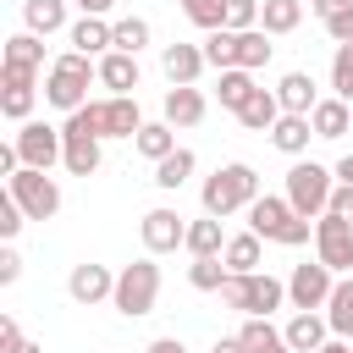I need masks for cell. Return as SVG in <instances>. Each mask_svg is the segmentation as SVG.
I'll list each match as a JSON object with an SVG mask.
<instances>
[{"label":"cell","mask_w":353,"mask_h":353,"mask_svg":"<svg viewBox=\"0 0 353 353\" xmlns=\"http://www.w3.org/2000/svg\"><path fill=\"white\" fill-rule=\"evenodd\" d=\"M221 298H226V309H237V314H265V320H270V309H281V303H287V281H281V276H270V270L226 276Z\"/></svg>","instance_id":"6"},{"label":"cell","mask_w":353,"mask_h":353,"mask_svg":"<svg viewBox=\"0 0 353 353\" xmlns=\"http://www.w3.org/2000/svg\"><path fill=\"white\" fill-rule=\"evenodd\" d=\"M88 83H99V61L94 55H77V50H66V55H55L50 61V72H44V99L55 105V110H83L88 105Z\"/></svg>","instance_id":"2"},{"label":"cell","mask_w":353,"mask_h":353,"mask_svg":"<svg viewBox=\"0 0 353 353\" xmlns=\"http://www.w3.org/2000/svg\"><path fill=\"white\" fill-rule=\"evenodd\" d=\"M154 298H160V265H154V254H143V259H132V265L116 270V292H110L116 314L138 320V314L154 309Z\"/></svg>","instance_id":"5"},{"label":"cell","mask_w":353,"mask_h":353,"mask_svg":"<svg viewBox=\"0 0 353 353\" xmlns=\"http://www.w3.org/2000/svg\"><path fill=\"white\" fill-rule=\"evenodd\" d=\"M320 353H353V347H347V342H342V336H331V342H325V347H320Z\"/></svg>","instance_id":"52"},{"label":"cell","mask_w":353,"mask_h":353,"mask_svg":"<svg viewBox=\"0 0 353 353\" xmlns=\"http://www.w3.org/2000/svg\"><path fill=\"white\" fill-rule=\"evenodd\" d=\"M237 336H243V347H248V353H292V347H287V331H276L265 314H243Z\"/></svg>","instance_id":"21"},{"label":"cell","mask_w":353,"mask_h":353,"mask_svg":"<svg viewBox=\"0 0 353 353\" xmlns=\"http://www.w3.org/2000/svg\"><path fill=\"white\" fill-rule=\"evenodd\" d=\"M259 243H265V237H254V232H237V237H226V254H221V259H226V270H232V276H254V270L265 265Z\"/></svg>","instance_id":"29"},{"label":"cell","mask_w":353,"mask_h":353,"mask_svg":"<svg viewBox=\"0 0 353 353\" xmlns=\"http://www.w3.org/2000/svg\"><path fill=\"white\" fill-rule=\"evenodd\" d=\"M226 28H232V33L259 28V0H226Z\"/></svg>","instance_id":"41"},{"label":"cell","mask_w":353,"mask_h":353,"mask_svg":"<svg viewBox=\"0 0 353 353\" xmlns=\"http://www.w3.org/2000/svg\"><path fill=\"white\" fill-rule=\"evenodd\" d=\"M314 259L331 265L336 276H347V270H353V221L320 215V221H314Z\"/></svg>","instance_id":"11"},{"label":"cell","mask_w":353,"mask_h":353,"mask_svg":"<svg viewBox=\"0 0 353 353\" xmlns=\"http://www.w3.org/2000/svg\"><path fill=\"white\" fill-rule=\"evenodd\" d=\"M132 149H138L143 160H154V165H160V160H165V154H176L182 143H176V127H171V121H143V132L132 138Z\"/></svg>","instance_id":"28"},{"label":"cell","mask_w":353,"mask_h":353,"mask_svg":"<svg viewBox=\"0 0 353 353\" xmlns=\"http://www.w3.org/2000/svg\"><path fill=\"white\" fill-rule=\"evenodd\" d=\"M309 138H314V121H309V116H287V110H281V121L270 127V143H276L281 154H292V160L309 154Z\"/></svg>","instance_id":"24"},{"label":"cell","mask_w":353,"mask_h":353,"mask_svg":"<svg viewBox=\"0 0 353 353\" xmlns=\"http://www.w3.org/2000/svg\"><path fill=\"white\" fill-rule=\"evenodd\" d=\"M325 39L331 44H353V6L336 11V17H325Z\"/></svg>","instance_id":"43"},{"label":"cell","mask_w":353,"mask_h":353,"mask_svg":"<svg viewBox=\"0 0 353 353\" xmlns=\"http://www.w3.org/2000/svg\"><path fill=\"white\" fill-rule=\"evenodd\" d=\"M331 171H336V182H353V154H342V160H336Z\"/></svg>","instance_id":"51"},{"label":"cell","mask_w":353,"mask_h":353,"mask_svg":"<svg viewBox=\"0 0 353 353\" xmlns=\"http://www.w3.org/2000/svg\"><path fill=\"white\" fill-rule=\"evenodd\" d=\"M276 99H281V110H287V116H314L320 88H314V77H309V72H287V77L276 83Z\"/></svg>","instance_id":"18"},{"label":"cell","mask_w":353,"mask_h":353,"mask_svg":"<svg viewBox=\"0 0 353 353\" xmlns=\"http://www.w3.org/2000/svg\"><path fill=\"white\" fill-rule=\"evenodd\" d=\"M99 121H105V138H138V132H143L138 94H110V99H99Z\"/></svg>","instance_id":"15"},{"label":"cell","mask_w":353,"mask_h":353,"mask_svg":"<svg viewBox=\"0 0 353 353\" xmlns=\"http://www.w3.org/2000/svg\"><path fill=\"white\" fill-rule=\"evenodd\" d=\"M22 347H28V336H22V325L6 314V320H0V353H22Z\"/></svg>","instance_id":"44"},{"label":"cell","mask_w":353,"mask_h":353,"mask_svg":"<svg viewBox=\"0 0 353 353\" xmlns=\"http://www.w3.org/2000/svg\"><path fill=\"white\" fill-rule=\"evenodd\" d=\"M22 28L39 33V39L61 33L66 28V0H22Z\"/></svg>","instance_id":"25"},{"label":"cell","mask_w":353,"mask_h":353,"mask_svg":"<svg viewBox=\"0 0 353 353\" xmlns=\"http://www.w3.org/2000/svg\"><path fill=\"white\" fill-rule=\"evenodd\" d=\"M193 165H199V154L193 149H176V154H165L160 165H154V188H165V193H176L188 176H193Z\"/></svg>","instance_id":"35"},{"label":"cell","mask_w":353,"mask_h":353,"mask_svg":"<svg viewBox=\"0 0 353 353\" xmlns=\"http://www.w3.org/2000/svg\"><path fill=\"white\" fill-rule=\"evenodd\" d=\"M325 215H342V221H353V182H336V193H331V210Z\"/></svg>","instance_id":"46"},{"label":"cell","mask_w":353,"mask_h":353,"mask_svg":"<svg viewBox=\"0 0 353 353\" xmlns=\"http://www.w3.org/2000/svg\"><path fill=\"white\" fill-rule=\"evenodd\" d=\"M237 121H243L248 132H270V127L281 121V99H276V88H254V99L237 110Z\"/></svg>","instance_id":"27"},{"label":"cell","mask_w":353,"mask_h":353,"mask_svg":"<svg viewBox=\"0 0 353 353\" xmlns=\"http://www.w3.org/2000/svg\"><path fill=\"white\" fill-rule=\"evenodd\" d=\"M160 66H165L171 88H193V83H199V72H204L210 61H204V44H182V39H176V44H165V50H160Z\"/></svg>","instance_id":"14"},{"label":"cell","mask_w":353,"mask_h":353,"mask_svg":"<svg viewBox=\"0 0 353 353\" xmlns=\"http://www.w3.org/2000/svg\"><path fill=\"white\" fill-rule=\"evenodd\" d=\"M204 61H210L215 72H232V66H237V33H232V28L204 33Z\"/></svg>","instance_id":"36"},{"label":"cell","mask_w":353,"mask_h":353,"mask_svg":"<svg viewBox=\"0 0 353 353\" xmlns=\"http://www.w3.org/2000/svg\"><path fill=\"white\" fill-rule=\"evenodd\" d=\"M22 353H44V347H39V342H28V347H22Z\"/></svg>","instance_id":"53"},{"label":"cell","mask_w":353,"mask_h":353,"mask_svg":"<svg viewBox=\"0 0 353 353\" xmlns=\"http://www.w3.org/2000/svg\"><path fill=\"white\" fill-rule=\"evenodd\" d=\"M331 292H336V270H331V265H320V259H314V265H309V259L292 265V276H287V303H292V309H325Z\"/></svg>","instance_id":"9"},{"label":"cell","mask_w":353,"mask_h":353,"mask_svg":"<svg viewBox=\"0 0 353 353\" xmlns=\"http://www.w3.org/2000/svg\"><path fill=\"white\" fill-rule=\"evenodd\" d=\"M325 325H331V336L353 342V276H336V292L325 303Z\"/></svg>","instance_id":"30"},{"label":"cell","mask_w":353,"mask_h":353,"mask_svg":"<svg viewBox=\"0 0 353 353\" xmlns=\"http://www.w3.org/2000/svg\"><path fill=\"white\" fill-rule=\"evenodd\" d=\"M66 39H72L77 55H110V50H116V22H105V17H77V22L66 28Z\"/></svg>","instance_id":"16"},{"label":"cell","mask_w":353,"mask_h":353,"mask_svg":"<svg viewBox=\"0 0 353 353\" xmlns=\"http://www.w3.org/2000/svg\"><path fill=\"white\" fill-rule=\"evenodd\" d=\"M110 6H116V0H77V11H83V17H105Z\"/></svg>","instance_id":"49"},{"label":"cell","mask_w":353,"mask_h":353,"mask_svg":"<svg viewBox=\"0 0 353 353\" xmlns=\"http://www.w3.org/2000/svg\"><path fill=\"white\" fill-rule=\"evenodd\" d=\"M138 237H143L149 254H176V248H188V221H182L171 204H154V210H143Z\"/></svg>","instance_id":"12"},{"label":"cell","mask_w":353,"mask_h":353,"mask_svg":"<svg viewBox=\"0 0 353 353\" xmlns=\"http://www.w3.org/2000/svg\"><path fill=\"white\" fill-rule=\"evenodd\" d=\"M182 17L204 33H215V28H226V0H182Z\"/></svg>","instance_id":"38"},{"label":"cell","mask_w":353,"mask_h":353,"mask_svg":"<svg viewBox=\"0 0 353 353\" xmlns=\"http://www.w3.org/2000/svg\"><path fill=\"white\" fill-rule=\"evenodd\" d=\"M281 331H287V347H292V353H320V347L331 342V325H325V314H314V309H298Z\"/></svg>","instance_id":"17"},{"label":"cell","mask_w":353,"mask_h":353,"mask_svg":"<svg viewBox=\"0 0 353 353\" xmlns=\"http://www.w3.org/2000/svg\"><path fill=\"white\" fill-rule=\"evenodd\" d=\"M33 99H39V72L28 66H6L0 61V116L6 121H33Z\"/></svg>","instance_id":"10"},{"label":"cell","mask_w":353,"mask_h":353,"mask_svg":"<svg viewBox=\"0 0 353 353\" xmlns=\"http://www.w3.org/2000/svg\"><path fill=\"white\" fill-rule=\"evenodd\" d=\"M11 149H17V160H22V165L50 171V165L66 154V138H61V127H50V121H22V127H17V138H11Z\"/></svg>","instance_id":"8"},{"label":"cell","mask_w":353,"mask_h":353,"mask_svg":"<svg viewBox=\"0 0 353 353\" xmlns=\"http://www.w3.org/2000/svg\"><path fill=\"white\" fill-rule=\"evenodd\" d=\"M61 138H66L61 165H66L72 176H94V171H99V138H94V132H72V127H61Z\"/></svg>","instance_id":"20"},{"label":"cell","mask_w":353,"mask_h":353,"mask_svg":"<svg viewBox=\"0 0 353 353\" xmlns=\"http://www.w3.org/2000/svg\"><path fill=\"white\" fill-rule=\"evenodd\" d=\"M143 353H188V347H182V336H154Z\"/></svg>","instance_id":"48"},{"label":"cell","mask_w":353,"mask_h":353,"mask_svg":"<svg viewBox=\"0 0 353 353\" xmlns=\"http://www.w3.org/2000/svg\"><path fill=\"white\" fill-rule=\"evenodd\" d=\"M298 22H303V0H259V28H265L270 39L292 33Z\"/></svg>","instance_id":"32"},{"label":"cell","mask_w":353,"mask_h":353,"mask_svg":"<svg viewBox=\"0 0 353 353\" xmlns=\"http://www.w3.org/2000/svg\"><path fill=\"white\" fill-rule=\"evenodd\" d=\"M0 61H6V66H28V72H39V66H44V39L22 28V33H11V39H6Z\"/></svg>","instance_id":"33"},{"label":"cell","mask_w":353,"mask_h":353,"mask_svg":"<svg viewBox=\"0 0 353 353\" xmlns=\"http://www.w3.org/2000/svg\"><path fill=\"white\" fill-rule=\"evenodd\" d=\"M309 121H314V138H325V143H331V138L353 132V105L331 94V99H320V105H314V116H309Z\"/></svg>","instance_id":"23"},{"label":"cell","mask_w":353,"mask_h":353,"mask_svg":"<svg viewBox=\"0 0 353 353\" xmlns=\"http://www.w3.org/2000/svg\"><path fill=\"white\" fill-rule=\"evenodd\" d=\"M259 199V171L248 165V160H232V165H215V176H204V188H199V204H204V215H237V210H248Z\"/></svg>","instance_id":"1"},{"label":"cell","mask_w":353,"mask_h":353,"mask_svg":"<svg viewBox=\"0 0 353 353\" xmlns=\"http://www.w3.org/2000/svg\"><path fill=\"white\" fill-rule=\"evenodd\" d=\"M347 6H353V0H309V11H314L320 22H325V17H336V11H347Z\"/></svg>","instance_id":"47"},{"label":"cell","mask_w":353,"mask_h":353,"mask_svg":"<svg viewBox=\"0 0 353 353\" xmlns=\"http://www.w3.org/2000/svg\"><path fill=\"white\" fill-rule=\"evenodd\" d=\"M226 276H232V270H226V259H221V254H215V259H193V265H188V287H193V292H221V287H226Z\"/></svg>","instance_id":"37"},{"label":"cell","mask_w":353,"mask_h":353,"mask_svg":"<svg viewBox=\"0 0 353 353\" xmlns=\"http://www.w3.org/2000/svg\"><path fill=\"white\" fill-rule=\"evenodd\" d=\"M331 94L353 105V44H336V55H331Z\"/></svg>","instance_id":"39"},{"label":"cell","mask_w":353,"mask_h":353,"mask_svg":"<svg viewBox=\"0 0 353 353\" xmlns=\"http://www.w3.org/2000/svg\"><path fill=\"white\" fill-rule=\"evenodd\" d=\"M210 353H248V347H243V336H215Z\"/></svg>","instance_id":"50"},{"label":"cell","mask_w":353,"mask_h":353,"mask_svg":"<svg viewBox=\"0 0 353 353\" xmlns=\"http://www.w3.org/2000/svg\"><path fill=\"white\" fill-rule=\"evenodd\" d=\"M6 193L22 204L28 221H55V210H61V182L50 171H33V165H22L17 176H6Z\"/></svg>","instance_id":"7"},{"label":"cell","mask_w":353,"mask_h":353,"mask_svg":"<svg viewBox=\"0 0 353 353\" xmlns=\"http://www.w3.org/2000/svg\"><path fill=\"white\" fill-rule=\"evenodd\" d=\"M99 83H105L110 94H132V88H138V55H127V50L99 55Z\"/></svg>","instance_id":"22"},{"label":"cell","mask_w":353,"mask_h":353,"mask_svg":"<svg viewBox=\"0 0 353 353\" xmlns=\"http://www.w3.org/2000/svg\"><path fill=\"white\" fill-rule=\"evenodd\" d=\"M66 292H72V303H105L110 292H116V276L105 270V265H94V259H83V265H72V276H66Z\"/></svg>","instance_id":"13"},{"label":"cell","mask_w":353,"mask_h":353,"mask_svg":"<svg viewBox=\"0 0 353 353\" xmlns=\"http://www.w3.org/2000/svg\"><path fill=\"white\" fill-rule=\"evenodd\" d=\"M254 88H259V83H254V72H243V66H232V72L215 77V99H221V110H232V116L254 99Z\"/></svg>","instance_id":"26"},{"label":"cell","mask_w":353,"mask_h":353,"mask_svg":"<svg viewBox=\"0 0 353 353\" xmlns=\"http://www.w3.org/2000/svg\"><path fill=\"white\" fill-rule=\"evenodd\" d=\"M188 254H193V259H215V254H226V232H221L215 215L188 221Z\"/></svg>","instance_id":"31"},{"label":"cell","mask_w":353,"mask_h":353,"mask_svg":"<svg viewBox=\"0 0 353 353\" xmlns=\"http://www.w3.org/2000/svg\"><path fill=\"white\" fill-rule=\"evenodd\" d=\"M248 232H254V237H265V243H281V248H303V243L314 237V221H303L287 199L259 193V199L248 204Z\"/></svg>","instance_id":"3"},{"label":"cell","mask_w":353,"mask_h":353,"mask_svg":"<svg viewBox=\"0 0 353 353\" xmlns=\"http://www.w3.org/2000/svg\"><path fill=\"white\" fill-rule=\"evenodd\" d=\"M331 193H336V171L331 165H314V160H292V171H287V204L303 215V221H320L325 210H331Z\"/></svg>","instance_id":"4"},{"label":"cell","mask_w":353,"mask_h":353,"mask_svg":"<svg viewBox=\"0 0 353 353\" xmlns=\"http://www.w3.org/2000/svg\"><path fill=\"white\" fill-rule=\"evenodd\" d=\"M204 94L199 88H165V105H160V121H171V127H199L204 121Z\"/></svg>","instance_id":"19"},{"label":"cell","mask_w":353,"mask_h":353,"mask_svg":"<svg viewBox=\"0 0 353 353\" xmlns=\"http://www.w3.org/2000/svg\"><path fill=\"white\" fill-rule=\"evenodd\" d=\"M270 55H276V44H270V33H265V28H248V33H237V66H243V72H259V66H270Z\"/></svg>","instance_id":"34"},{"label":"cell","mask_w":353,"mask_h":353,"mask_svg":"<svg viewBox=\"0 0 353 353\" xmlns=\"http://www.w3.org/2000/svg\"><path fill=\"white\" fill-rule=\"evenodd\" d=\"M143 44H149V22H143V17H116V50L138 55Z\"/></svg>","instance_id":"40"},{"label":"cell","mask_w":353,"mask_h":353,"mask_svg":"<svg viewBox=\"0 0 353 353\" xmlns=\"http://www.w3.org/2000/svg\"><path fill=\"white\" fill-rule=\"evenodd\" d=\"M17 276H22V254H17L11 243H6V248H0V287H11Z\"/></svg>","instance_id":"45"},{"label":"cell","mask_w":353,"mask_h":353,"mask_svg":"<svg viewBox=\"0 0 353 353\" xmlns=\"http://www.w3.org/2000/svg\"><path fill=\"white\" fill-rule=\"evenodd\" d=\"M22 226H28V215H22V204H17L11 193H0V237L11 243V237H17Z\"/></svg>","instance_id":"42"}]
</instances>
